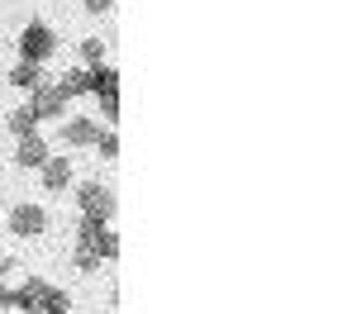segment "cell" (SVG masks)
<instances>
[{
	"label": "cell",
	"mask_w": 357,
	"mask_h": 314,
	"mask_svg": "<svg viewBox=\"0 0 357 314\" xmlns=\"http://www.w3.org/2000/svg\"><path fill=\"white\" fill-rule=\"evenodd\" d=\"M77 205H82V214L86 219H100V224H110V214H114V191L110 186H100V181H86L82 191H77Z\"/></svg>",
	"instance_id": "1"
},
{
	"label": "cell",
	"mask_w": 357,
	"mask_h": 314,
	"mask_svg": "<svg viewBox=\"0 0 357 314\" xmlns=\"http://www.w3.org/2000/svg\"><path fill=\"white\" fill-rule=\"evenodd\" d=\"M43 228H48V210H43V205L24 200V205L10 210V233H15V238H38Z\"/></svg>",
	"instance_id": "2"
},
{
	"label": "cell",
	"mask_w": 357,
	"mask_h": 314,
	"mask_svg": "<svg viewBox=\"0 0 357 314\" xmlns=\"http://www.w3.org/2000/svg\"><path fill=\"white\" fill-rule=\"evenodd\" d=\"M53 48H57V33L48 24H24V33H20V57L24 62H43Z\"/></svg>",
	"instance_id": "3"
},
{
	"label": "cell",
	"mask_w": 357,
	"mask_h": 314,
	"mask_svg": "<svg viewBox=\"0 0 357 314\" xmlns=\"http://www.w3.org/2000/svg\"><path fill=\"white\" fill-rule=\"evenodd\" d=\"M29 95H33V100H29L33 119H62V110H67V95H62L57 86H48V81H43V86H33Z\"/></svg>",
	"instance_id": "4"
},
{
	"label": "cell",
	"mask_w": 357,
	"mask_h": 314,
	"mask_svg": "<svg viewBox=\"0 0 357 314\" xmlns=\"http://www.w3.org/2000/svg\"><path fill=\"white\" fill-rule=\"evenodd\" d=\"M48 157H53V152H48V143L38 139V134H24L20 148H15V167H24V171H38Z\"/></svg>",
	"instance_id": "5"
},
{
	"label": "cell",
	"mask_w": 357,
	"mask_h": 314,
	"mask_svg": "<svg viewBox=\"0 0 357 314\" xmlns=\"http://www.w3.org/2000/svg\"><path fill=\"white\" fill-rule=\"evenodd\" d=\"M100 139V119H67L62 124V143L67 148H91Z\"/></svg>",
	"instance_id": "6"
},
{
	"label": "cell",
	"mask_w": 357,
	"mask_h": 314,
	"mask_svg": "<svg viewBox=\"0 0 357 314\" xmlns=\"http://www.w3.org/2000/svg\"><path fill=\"white\" fill-rule=\"evenodd\" d=\"M43 290H48V281H38V276H33V281H24L20 290H10V305H15V310H24V314H38Z\"/></svg>",
	"instance_id": "7"
},
{
	"label": "cell",
	"mask_w": 357,
	"mask_h": 314,
	"mask_svg": "<svg viewBox=\"0 0 357 314\" xmlns=\"http://www.w3.org/2000/svg\"><path fill=\"white\" fill-rule=\"evenodd\" d=\"M38 171H43V186H48V191H67V186H72V162H67V157H48Z\"/></svg>",
	"instance_id": "8"
},
{
	"label": "cell",
	"mask_w": 357,
	"mask_h": 314,
	"mask_svg": "<svg viewBox=\"0 0 357 314\" xmlns=\"http://www.w3.org/2000/svg\"><path fill=\"white\" fill-rule=\"evenodd\" d=\"M91 253L100 257V262H114V257H119V238L110 233V224L96 228V238H91Z\"/></svg>",
	"instance_id": "9"
},
{
	"label": "cell",
	"mask_w": 357,
	"mask_h": 314,
	"mask_svg": "<svg viewBox=\"0 0 357 314\" xmlns=\"http://www.w3.org/2000/svg\"><path fill=\"white\" fill-rule=\"evenodd\" d=\"M10 86H20V91H33V86H43V72H38V62H24V57H20V67L10 72Z\"/></svg>",
	"instance_id": "10"
},
{
	"label": "cell",
	"mask_w": 357,
	"mask_h": 314,
	"mask_svg": "<svg viewBox=\"0 0 357 314\" xmlns=\"http://www.w3.org/2000/svg\"><path fill=\"white\" fill-rule=\"evenodd\" d=\"M38 314H72V295L67 290H43V300H38Z\"/></svg>",
	"instance_id": "11"
},
{
	"label": "cell",
	"mask_w": 357,
	"mask_h": 314,
	"mask_svg": "<svg viewBox=\"0 0 357 314\" xmlns=\"http://www.w3.org/2000/svg\"><path fill=\"white\" fill-rule=\"evenodd\" d=\"M10 134H15V139H24V134H38V119H33V110H15L10 114Z\"/></svg>",
	"instance_id": "12"
},
{
	"label": "cell",
	"mask_w": 357,
	"mask_h": 314,
	"mask_svg": "<svg viewBox=\"0 0 357 314\" xmlns=\"http://www.w3.org/2000/svg\"><path fill=\"white\" fill-rule=\"evenodd\" d=\"M119 77H114L110 67H96V77H91V91H96V95H119Z\"/></svg>",
	"instance_id": "13"
},
{
	"label": "cell",
	"mask_w": 357,
	"mask_h": 314,
	"mask_svg": "<svg viewBox=\"0 0 357 314\" xmlns=\"http://www.w3.org/2000/svg\"><path fill=\"white\" fill-rule=\"evenodd\" d=\"M57 91H62V95L72 100V95H82V91H91V77H86V72H67V77L57 81Z\"/></svg>",
	"instance_id": "14"
},
{
	"label": "cell",
	"mask_w": 357,
	"mask_h": 314,
	"mask_svg": "<svg viewBox=\"0 0 357 314\" xmlns=\"http://www.w3.org/2000/svg\"><path fill=\"white\" fill-rule=\"evenodd\" d=\"M82 62L100 67V62H105V43H100V38H82Z\"/></svg>",
	"instance_id": "15"
},
{
	"label": "cell",
	"mask_w": 357,
	"mask_h": 314,
	"mask_svg": "<svg viewBox=\"0 0 357 314\" xmlns=\"http://www.w3.org/2000/svg\"><path fill=\"white\" fill-rule=\"evenodd\" d=\"M96 148H100V157H105V162H114V157H119V139H114L110 129H100V139H96Z\"/></svg>",
	"instance_id": "16"
},
{
	"label": "cell",
	"mask_w": 357,
	"mask_h": 314,
	"mask_svg": "<svg viewBox=\"0 0 357 314\" xmlns=\"http://www.w3.org/2000/svg\"><path fill=\"white\" fill-rule=\"evenodd\" d=\"M77 272H100V257L91 248H77Z\"/></svg>",
	"instance_id": "17"
},
{
	"label": "cell",
	"mask_w": 357,
	"mask_h": 314,
	"mask_svg": "<svg viewBox=\"0 0 357 314\" xmlns=\"http://www.w3.org/2000/svg\"><path fill=\"white\" fill-rule=\"evenodd\" d=\"M86 10H91V15H110L114 10V0H82Z\"/></svg>",
	"instance_id": "18"
},
{
	"label": "cell",
	"mask_w": 357,
	"mask_h": 314,
	"mask_svg": "<svg viewBox=\"0 0 357 314\" xmlns=\"http://www.w3.org/2000/svg\"><path fill=\"white\" fill-rule=\"evenodd\" d=\"M0 310H10V290L5 285H0Z\"/></svg>",
	"instance_id": "19"
}]
</instances>
